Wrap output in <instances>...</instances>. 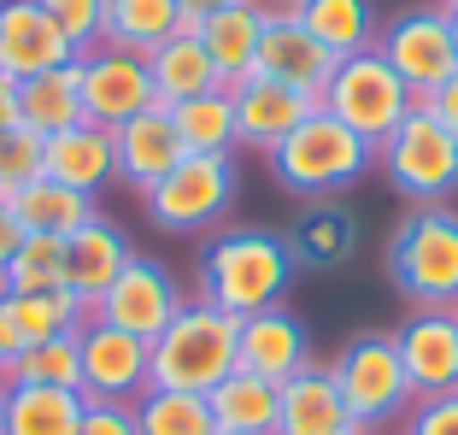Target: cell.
Listing matches in <instances>:
<instances>
[{
  "instance_id": "1",
  "label": "cell",
  "mask_w": 458,
  "mask_h": 435,
  "mask_svg": "<svg viewBox=\"0 0 458 435\" xmlns=\"http://www.w3.org/2000/svg\"><path fill=\"white\" fill-rule=\"evenodd\" d=\"M194 294L212 300L229 318H253L265 306H283L294 283V259L276 230H212L194 259Z\"/></svg>"
},
{
  "instance_id": "2",
  "label": "cell",
  "mask_w": 458,
  "mask_h": 435,
  "mask_svg": "<svg viewBox=\"0 0 458 435\" xmlns=\"http://www.w3.org/2000/svg\"><path fill=\"white\" fill-rule=\"evenodd\" d=\"M235 341H242V318H229V312H217L212 300L189 294L171 324L153 336V382L148 388L212 395L217 382L235 371Z\"/></svg>"
},
{
  "instance_id": "3",
  "label": "cell",
  "mask_w": 458,
  "mask_h": 435,
  "mask_svg": "<svg viewBox=\"0 0 458 435\" xmlns=\"http://www.w3.org/2000/svg\"><path fill=\"white\" fill-rule=\"evenodd\" d=\"M370 165H377V148L364 136H352L335 112L318 107V112H306V124L283 148L270 153V177L288 194H300V200H341L352 183L370 177Z\"/></svg>"
},
{
  "instance_id": "4",
  "label": "cell",
  "mask_w": 458,
  "mask_h": 435,
  "mask_svg": "<svg viewBox=\"0 0 458 435\" xmlns=\"http://www.w3.org/2000/svg\"><path fill=\"white\" fill-rule=\"evenodd\" d=\"M388 277L411 312H458V212L411 206L388 242Z\"/></svg>"
},
{
  "instance_id": "5",
  "label": "cell",
  "mask_w": 458,
  "mask_h": 435,
  "mask_svg": "<svg viewBox=\"0 0 458 435\" xmlns=\"http://www.w3.org/2000/svg\"><path fill=\"white\" fill-rule=\"evenodd\" d=\"M235 194H242L235 153H182V159L141 194V212H148V224L165 230V235H206L229 218Z\"/></svg>"
},
{
  "instance_id": "6",
  "label": "cell",
  "mask_w": 458,
  "mask_h": 435,
  "mask_svg": "<svg viewBox=\"0 0 458 435\" xmlns=\"http://www.w3.org/2000/svg\"><path fill=\"white\" fill-rule=\"evenodd\" d=\"M377 171L388 177V189L411 206H446V194L458 189V136L435 118L429 107H411L405 124L377 148Z\"/></svg>"
},
{
  "instance_id": "7",
  "label": "cell",
  "mask_w": 458,
  "mask_h": 435,
  "mask_svg": "<svg viewBox=\"0 0 458 435\" xmlns=\"http://www.w3.org/2000/svg\"><path fill=\"white\" fill-rule=\"evenodd\" d=\"M335 371V388L347 400L352 423L359 430H377V423H400L411 418L418 395H411V377L400 365V347H394V329H364L329 359Z\"/></svg>"
},
{
  "instance_id": "8",
  "label": "cell",
  "mask_w": 458,
  "mask_h": 435,
  "mask_svg": "<svg viewBox=\"0 0 458 435\" xmlns=\"http://www.w3.org/2000/svg\"><path fill=\"white\" fill-rule=\"evenodd\" d=\"M318 107L335 112L352 136H364L370 148H382V141L405 124V112L418 107V95L405 89L400 71H394L377 47H364V54H352V59H335V77H329V89H324Z\"/></svg>"
},
{
  "instance_id": "9",
  "label": "cell",
  "mask_w": 458,
  "mask_h": 435,
  "mask_svg": "<svg viewBox=\"0 0 458 435\" xmlns=\"http://www.w3.org/2000/svg\"><path fill=\"white\" fill-rule=\"evenodd\" d=\"M377 54L400 71V82L411 89L418 100H429L446 77L458 71V47H453V13L441 6H405L394 13L388 24L377 30Z\"/></svg>"
},
{
  "instance_id": "10",
  "label": "cell",
  "mask_w": 458,
  "mask_h": 435,
  "mask_svg": "<svg viewBox=\"0 0 458 435\" xmlns=\"http://www.w3.org/2000/svg\"><path fill=\"white\" fill-rule=\"evenodd\" d=\"M182 300H189V294H182V283L171 277L165 259L130 253V259H123V271H118V283L95 300V318H100V324H112V329H130V336L153 341L176 318Z\"/></svg>"
},
{
  "instance_id": "11",
  "label": "cell",
  "mask_w": 458,
  "mask_h": 435,
  "mask_svg": "<svg viewBox=\"0 0 458 435\" xmlns=\"http://www.w3.org/2000/svg\"><path fill=\"white\" fill-rule=\"evenodd\" d=\"M148 382H153V341L130 336V329H112L100 318L82 324V395L135 406L148 395Z\"/></svg>"
},
{
  "instance_id": "12",
  "label": "cell",
  "mask_w": 458,
  "mask_h": 435,
  "mask_svg": "<svg viewBox=\"0 0 458 435\" xmlns=\"http://www.w3.org/2000/svg\"><path fill=\"white\" fill-rule=\"evenodd\" d=\"M82 65V124H100V130H118L130 124L135 112L159 107L153 100V77H148V59L118 54V47H95Z\"/></svg>"
},
{
  "instance_id": "13",
  "label": "cell",
  "mask_w": 458,
  "mask_h": 435,
  "mask_svg": "<svg viewBox=\"0 0 458 435\" xmlns=\"http://www.w3.org/2000/svg\"><path fill=\"white\" fill-rule=\"evenodd\" d=\"M59 65H77V47L47 18V6L41 0H0V71L13 82H30Z\"/></svg>"
},
{
  "instance_id": "14",
  "label": "cell",
  "mask_w": 458,
  "mask_h": 435,
  "mask_svg": "<svg viewBox=\"0 0 458 435\" xmlns=\"http://www.w3.org/2000/svg\"><path fill=\"white\" fill-rule=\"evenodd\" d=\"M253 77H270V82H283V89H300L306 100H324L329 77H335V54H329L300 18H265Z\"/></svg>"
},
{
  "instance_id": "15",
  "label": "cell",
  "mask_w": 458,
  "mask_h": 435,
  "mask_svg": "<svg viewBox=\"0 0 458 435\" xmlns=\"http://www.w3.org/2000/svg\"><path fill=\"white\" fill-rule=\"evenodd\" d=\"M394 347H400V365L418 400L458 388V312H411L394 329Z\"/></svg>"
},
{
  "instance_id": "16",
  "label": "cell",
  "mask_w": 458,
  "mask_h": 435,
  "mask_svg": "<svg viewBox=\"0 0 458 435\" xmlns=\"http://www.w3.org/2000/svg\"><path fill=\"white\" fill-rule=\"evenodd\" d=\"M311 365V336L288 306H265V312L242 318V341H235V371L247 377H265L283 388L288 377Z\"/></svg>"
},
{
  "instance_id": "17",
  "label": "cell",
  "mask_w": 458,
  "mask_h": 435,
  "mask_svg": "<svg viewBox=\"0 0 458 435\" xmlns=\"http://www.w3.org/2000/svg\"><path fill=\"white\" fill-rule=\"evenodd\" d=\"M229 95H235V141L259 148L265 159L306 124V112H318V100H306L300 89H283V82H270V77H247Z\"/></svg>"
},
{
  "instance_id": "18",
  "label": "cell",
  "mask_w": 458,
  "mask_h": 435,
  "mask_svg": "<svg viewBox=\"0 0 458 435\" xmlns=\"http://www.w3.org/2000/svg\"><path fill=\"white\" fill-rule=\"evenodd\" d=\"M294 271H341L359 253V212L347 200H311L283 230Z\"/></svg>"
},
{
  "instance_id": "19",
  "label": "cell",
  "mask_w": 458,
  "mask_h": 435,
  "mask_svg": "<svg viewBox=\"0 0 458 435\" xmlns=\"http://www.w3.org/2000/svg\"><path fill=\"white\" fill-rule=\"evenodd\" d=\"M347 400L335 388V371L324 359H311L300 377L283 382V395H276V435H352Z\"/></svg>"
},
{
  "instance_id": "20",
  "label": "cell",
  "mask_w": 458,
  "mask_h": 435,
  "mask_svg": "<svg viewBox=\"0 0 458 435\" xmlns=\"http://www.w3.org/2000/svg\"><path fill=\"white\" fill-rule=\"evenodd\" d=\"M41 177L95 200L106 183H118L112 130H100V124H77V130H59V136H47V141H41Z\"/></svg>"
},
{
  "instance_id": "21",
  "label": "cell",
  "mask_w": 458,
  "mask_h": 435,
  "mask_svg": "<svg viewBox=\"0 0 458 435\" xmlns=\"http://www.w3.org/2000/svg\"><path fill=\"white\" fill-rule=\"evenodd\" d=\"M112 153H118V183H130L135 194H148L153 183L182 159V141H176V124L165 107L135 112L130 124L112 130Z\"/></svg>"
},
{
  "instance_id": "22",
  "label": "cell",
  "mask_w": 458,
  "mask_h": 435,
  "mask_svg": "<svg viewBox=\"0 0 458 435\" xmlns=\"http://www.w3.org/2000/svg\"><path fill=\"white\" fill-rule=\"evenodd\" d=\"M148 77H153V100H159L165 112L182 107V100H194V95L224 89L212 54L200 47V24H189V18H182V30H176L171 41H159V47L148 54Z\"/></svg>"
},
{
  "instance_id": "23",
  "label": "cell",
  "mask_w": 458,
  "mask_h": 435,
  "mask_svg": "<svg viewBox=\"0 0 458 435\" xmlns=\"http://www.w3.org/2000/svg\"><path fill=\"white\" fill-rule=\"evenodd\" d=\"M130 253H135L130 235H123L112 218L95 212L77 235H65V283L95 306V300L118 283V271H123V259H130Z\"/></svg>"
},
{
  "instance_id": "24",
  "label": "cell",
  "mask_w": 458,
  "mask_h": 435,
  "mask_svg": "<svg viewBox=\"0 0 458 435\" xmlns=\"http://www.w3.org/2000/svg\"><path fill=\"white\" fill-rule=\"evenodd\" d=\"M259 36H265V13H259L253 0H235V6H224V13L200 18V47L212 54L217 82H224V89H235V82L253 77Z\"/></svg>"
},
{
  "instance_id": "25",
  "label": "cell",
  "mask_w": 458,
  "mask_h": 435,
  "mask_svg": "<svg viewBox=\"0 0 458 435\" xmlns=\"http://www.w3.org/2000/svg\"><path fill=\"white\" fill-rule=\"evenodd\" d=\"M0 318H6L18 347H36V341H54V336H77L95 318V306L65 283V288H41V294H13L0 306Z\"/></svg>"
},
{
  "instance_id": "26",
  "label": "cell",
  "mask_w": 458,
  "mask_h": 435,
  "mask_svg": "<svg viewBox=\"0 0 458 435\" xmlns=\"http://www.w3.org/2000/svg\"><path fill=\"white\" fill-rule=\"evenodd\" d=\"M18 118L36 136L77 130L82 124V65H59V71H41V77L18 82Z\"/></svg>"
},
{
  "instance_id": "27",
  "label": "cell",
  "mask_w": 458,
  "mask_h": 435,
  "mask_svg": "<svg viewBox=\"0 0 458 435\" xmlns=\"http://www.w3.org/2000/svg\"><path fill=\"white\" fill-rule=\"evenodd\" d=\"M276 395H283L276 382L229 371L212 395H206V406H212V423L224 435H276Z\"/></svg>"
},
{
  "instance_id": "28",
  "label": "cell",
  "mask_w": 458,
  "mask_h": 435,
  "mask_svg": "<svg viewBox=\"0 0 458 435\" xmlns=\"http://www.w3.org/2000/svg\"><path fill=\"white\" fill-rule=\"evenodd\" d=\"M300 24L324 41L335 59H352L364 47H377V0H300Z\"/></svg>"
},
{
  "instance_id": "29",
  "label": "cell",
  "mask_w": 458,
  "mask_h": 435,
  "mask_svg": "<svg viewBox=\"0 0 458 435\" xmlns=\"http://www.w3.org/2000/svg\"><path fill=\"white\" fill-rule=\"evenodd\" d=\"M82 412V388H6V435H77Z\"/></svg>"
},
{
  "instance_id": "30",
  "label": "cell",
  "mask_w": 458,
  "mask_h": 435,
  "mask_svg": "<svg viewBox=\"0 0 458 435\" xmlns=\"http://www.w3.org/2000/svg\"><path fill=\"white\" fill-rule=\"evenodd\" d=\"M176 30H182L176 0H106V47H118V54L148 59Z\"/></svg>"
},
{
  "instance_id": "31",
  "label": "cell",
  "mask_w": 458,
  "mask_h": 435,
  "mask_svg": "<svg viewBox=\"0 0 458 435\" xmlns=\"http://www.w3.org/2000/svg\"><path fill=\"white\" fill-rule=\"evenodd\" d=\"M13 212H18V224H24V235H77L100 206L77 189H59V183L36 177L30 189L13 194Z\"/></svg>"
},
{
  "instance_id": "32",
  "label": "cell",
  "mask_w": 458,
  "mask_h": 435,
  "mask_svg": "<svg viewBox=\"0 0 458 435\" xmlns=\"http://www.w3.org/2000/svg\"><path fill=\"white\" fill-rule=\"evenodd\" d=\"M6 388H82V329L77 336H54L36 347H18L13 365L0 371Z\"/></svg>"
},
{
  "instance_id": "33",
  "label": "cell",
  "mask_w": 458,
  "mask_h": 435,
  "mask_svg": "<svg viewBox=\"0 0 458 435\" xmlns=\"http://www.w3.org/2000/svg\"><path fill=\"white\" fill-rule=\"evenodd\" d=\"M176 141L182 153H235V95L229 89H212V95H194L182 107H171Z\"/></svg>"
},
{
  "instance_id": "34",
  "label": "cell",
  "mask_w": 458,
  "mask_h": 435,
  "mask_svg": "<svg viewBox=\"0 0 458 435\" xmlns=\"http://www.w3.org/2000/svg\"><path fill=\"white\" fill-rule=\"evenodd\" d=\"M130 412L141 435H217L206 395H182V388H148Z\"/></svg>"
},
{
  "instance_id": "35",
  "label": "cell",
  "mask_w": 458,
  "mask_h": 435,
  "mask_svg": "<svg viewBox=\"0 0 458 435\" xmlns=\"http://www.w3.org/2000/svg\"><path fill=\"white\" fill-rule=\"evenodd\" d=\"M13 294H41V288H65V235H24L6 265Z\"/></svg>"
},
{
  "instance_id": "36",
  "label": "cell",
  "mask_w": 458,
  "mask_h": 435,
  "mask_svg": "<svg viewBox=\"0 0 458 435\" xmlns=\"http://www.w3.org/2000/svg\"><path fill=\"white\" fill-rule=\"evenodd\" d=\"M41 141L30 124H13V130H0V200H13L18 189L41 177Z\"/></svg>"
},
{
  "instance_id": "37",
  "label": "cell",
  "mask_w": 458,
  "mask_h": 435,
  "mask_svg": "<svg viewBox=\"0 0 458 435\" xmlns=\"http://www.w3.org/2000/svg\"><path fill=\"white\" fill-rule=\"evenodd\" d=\"M47 18L65 30V41L77 47V59H89L95 47H106V0H41Z\"/></svg>"
},
{
  "instance_id": "38",
  "label": "cell",
  "mask_w": 458,
  "mask_h": 435,
  "mask_svg": "<svg viewBox=\"0 0 458 435\" xmlns=\"http://www.w3.org/2000/svg\"><path fill=\"white\" fill-rule=\"evenodd\" d=\"M405 435H458V388L435 395V400H418L411 418H405Z\"/></svg>"
},
{
  "instance_id": "39",
  "label": "cell",
  "mask_w": 458,
  "mask_h": 435,
  "mask_svg": "<svg viewBox=\"0 0 458 435\" xmlns=\"http://www.w3.org/2000/svg\"><path fill=\"white\" fill-rule=\"evenodd\" d=\"M77 435H141V430H135V412L130 406H118V400H89Z\"/></svg>"
},
{
  "instance_id": "40",
  "label": "cell",
  "mask_w": 458,
  "mask_h": 435,
  "mask_svg": "<svg viewBox=\"0 0 458 435\" xmlns=\"http://www.w3.org/2000/svg\"><path fill=\"white\" fill-rule=\"evenodd\" d=\"M423 107H429V112H435V118H441V124H446V130H453V136H458V71H453V77H446V82H441V89H435V95H429V100H423Z\"/></svg>"
},
{
  "instance_id": "41",
  "label": "cell",
  "mask_w": 458,
  "mask_h": 435,
  "mask_svg": "<svg viewBox=\"0 0 458 435\" xmlns=\"http://www.w3.org/2000/svg\"><path fill=\"white\" fill-rule=\"evenodd\" d=\"M18 242H24V224H18V212H13V200H0V271L13 265V253H18Z\"/></svg>"
},
{
  "instance_id": "42",
  "label": "cell",
  "mask_w": 458,
  "mask_h": 435,
  "mask_svg": "<svg viewBox=\"0 0 458 435\" xmlns=\"http://www.w3.org/2000/svg\"><path fill=\"white\" fill-rule=\"evenodd\" d=\"M13 124H24L18 118V82L0 71V130H13Z\"/></svg>"
},
{
  "instance_id": "43",
  "label": "cell",
  "mask_w": 458,
  "mask_h": 435,
  "mask_svg": "<svg viewBox=\"0 0 458 435\" xmlns=\"http://www.w3.org/2000/svg\"><path fill=\"white\" fill-rule=\"evenodd\" d=\"M224 6H235V0H176V13L189 18V24H200V18H212V13H224Z\"/></svg>"
},
{
  "instance_id": "44",
  "label": "cell",
  "mask_w": 458,
  "mask_h": 435,
  "mask_svg": "<svg viewBox=\"0 0 458 435\" xmlns=\"http://www.w3.org/2000/svg\"><path fill=\"white\" fill-rule=\"evenodd\" d=\"M13 354H18V341H13V329H6V318H0V371L13 365Z\"/></svg>"
},
{
  "instance_id": "45",
  "label": "cell",
  "mask_w": 458,
  "mask_h": 435,
  "mask_svg": "<svg viewBox=\"0 0 458 435\" xmlns=\"http://www.w3.org/2000/svg\"><path fill=\"white\" fill-rule=\"evenodd\" d=\"M0 435H6V382H0Z\"/></svg>"
},
{
  "instance_id": "46",
  "label": "cell",
  "mask_w": 458,
  "mask_h": 435,
  "mask_svg": "<svg viewBox=\"0 0 458 435\" xmlns=\"http://www.w3.org/2000/svg\"><path fill=\"white\" fill-rule=\"evenodd\" d=\"M6 300H13V283H6V271H0V306H6Z\"/></svg>"
},
{
  "instance_id": "47",
  "label": "cell",
  "mask_w": 458,
  "mask_h": 435,
  "mask_svg": "<svg viewBox=\"0 0 458 435\" xmlns=\"http://www.w3.org/2000/svg\"><path fill=\"white\" fill-rule=\"evenodd\" d=\"M435 6H441V13H458V0H435Z\"/></svg>"
},
{
  "instance_id": "48",
  "label": "cell",
  "mask_w": 458,
  "mask_h": 435,
  "mask_svg": "<svg viewBox=\"0 0 458 435\" xmlns=\"http://www.w3.org/2000/svg\"><path fill=\"white\" fill-rule=\"evenodd\" d=\"M453 47H458V13H453Z\"/></svg>"
},
{
  "instance_id": "49",
  "label": "cell",
  "mask_w": 458,
  "mask_h": 435,
  "mask_svg": "<svg viewBox=\"0 0 458 435\" xmlns=\"http://www.w3.org/2000/svg\"><path fill=\"white\" fill-rule=\"evenodd\" d=\"M352 435H370V430H352Z\"/></svg>"
},
{
  "instance_id": "50",
  "label": "cell",
  "mask_w": 458,
  "mask_h": 435,
  "mask_svg": "<svg viewBox=\"0 0 458 435\" xmlns=\"http://www.w3.org/2000/svg\"><path fill=\"white\" fill-rule=\"evenodd\" d=\"M217 435H224V430H217Z\"/></svg>"
}]
</instances>
